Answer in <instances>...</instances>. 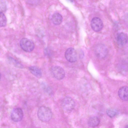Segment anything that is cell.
Here are the masks:
<instances>
[{"label":"cell","mask_w":128,"mask_h":128,"mask_svg":"<svg viewBox=\"0 0 128 128\" xmlns=\"http://www.w3.org/2000/svg\"><path fill=\"white\" fill-rule=\"evenodd\" d=\"M6 10V5L4 1L0 0V12L3 13L5 12Z\"/></svg>","instance_id":"16"},{"label":"cell","mask_w":128,"mask_h":128,"mask_svg":"<svg viewBox=\"0 0 128 128\" xmlns=\"http://www.w3.org/2000/svg\"><path fill=\"white\" fill-rule=\"evenodd\" d=\"M66 59L71 62H76L77 60V54L75 50L73 48H70L66 51L65 54Z\"/></svg>","instance_id":"7"},{"label":"cell","mask_w":128,"mask_h":128,"mask_svg":"<svg viewBox=\"0 0 128 128\" xmlns=\"http://www.w3.org/2000/svg\"><path fill=\"white\" fill-rule=\"evenodd\" d=\"M118 94L122 100L128 101V87L124 86L120 88L118 91Z\"/></svg>","instance_id":"10"},{"label":"cell","mask_w":128,"mask_h":128,"mask_svg":"<svg viewBox=\"0 0 128 128\" xmlns=\"http://www.w3.org/2000/svg\"><path fill=\"white\" fill-rule=\"evenodd\" d=\"M116 40L118 44L120 46L126 44L128 42V38L125 33L121 32L118 33L116 36Z\"/></svg>","instance_id":"9"},{"label":"cell","mask_w":128,"mask_h":128,"mask_svg":"<svg viewBox=\"0 0 128 128\" xmlns=\"http://www.w3.org/2000/svg\"><path fill=\"white\" fill-rule=\"evenodd\" d=\"M38 118L43 122H47L50 120L52 117V113L48 107L42 106L39 108L37 113Z\"/></svg>","instance_id":"1"},{"label":"cell","mask_w":128,"mask_h":128,"mask_svg":"<svg viewBox=\"0 0 128 128\" xmlns=\"http://www.w3.org/2000/svg\"><path fill=\"white\" fill-rule=\"evenodd\" d=\"M91 26L94 31L98 32L100 31L103 28V24L102 20L100 18L95 17L92 19Z\"/></svg>","instance_id":"8"},{"label":"cell","mask_w":128,"mask_h":128,"mask_svg":"<svg viewBox=\"0 0 128 128\" xmlns=\"http://www.w3.org/2000/svg\"><path fill=\"white\" fill-rule=\"evenodd\" d=\"M20 45L24 51L28 52L32 51L35 46L34 44L32 41L26 38H23L21 40Z\"/></svg>","instance_id":"2"},{"label":"cell","mask_w":128,"mask_h":128,"mask_svg":"<svg viewBox=\"0 0 128 128\" xmlns=\"http://www.w3.org/2000/svg\"><path fill=\"white\" fill-rule=\"evenodd\" d=\"M9 60L16 67L20 68H22L23 67L22 65L20 63L13 58H10Z\"/></svg>","instance_id":"17"},{"label":"cell","mask_w":128,"mask_h":128,"mask_svg":"<svg viewBox=\"0 0 128 128\" xmlns=\"http://www.w3.org/2000/svg\"><path fill=\"white\" fill-rule=\"evenodd\" d=\"M50 71L52 76L58 80L62 79L65 76V72L64 69L61 67L54 66L51 68Z\"/></svg>","instance_id":"4"},{"label":"cell","mask_w":128,"mask_h":128,"mask_svg":"<svg viewBox=\"0 0 128 128\" xmlns=\"http://www.w3.org/2000/svg\"><path fill=\"white\" fill-rule=\"evenodd\" d=\"M124 128H128V124L125 126Z\"/></svg>","instance_id":"18"},{"label":"cell","mask_w":128,"mask_h":128,"mask_svg":"<svg viewBox=\"0 0 128 128\" xmlns=\"http://www.w3.org/2000/svg\"><path fill=\"white\" fill-rule=\"evenodd\" d=\"M23 116V112L22 108H14L12 111L11 118L13 121L18 122L22 120Z\"/></svg>","instance_id":"6"},{"label":"cell","mask_w":128,"mask_h":128,"mask_svg":"<svg viewBox=\"0 0 128 128\" xmlns=\"http://www.w3.org/2000/svg\"><path fill=\"white\" fill-rule=\"evenodd\" d=\"M62 106L63 109L65 111H71L74 108L75 102L71 97L66 96L63 99L62 101Z\"/></svg>","instance_id":"3"},{"label":"cell","mask_w":128,"mask_h":128,"mask_svg":"<svg viewBox=\"0 0 128 128\" xmlns=\"http://www.w3.org/2000/svg\"><path fill=\"white\" fill-rule=\"evenodd\" d=\"M52 20L53 23L56 25L60 24L62 22V16L58 13H55L52 15Z\"/></svg>","instance_id":"12"},{"label":"cell","mask_w":128,"mask_h":128,"mask_svg":"<svg viewBox=\"0 0 128 128\" xmlns=\"http://www.w3.org/2000/svg\"><path fill=\"white\" fill-rule=\"evenodd\" d=\"M94 52L96 56L100 59L104 58L108 53L107 48L104 44H98L96 46Z\"/></svg>","instance_id":"5"},{"label":"cell","mask_w":128,"mask_h":128,"mask_svg":"<svg viewBox=\"0 0 128 128\" xmlns=\"http://www.w3.org/2000/svg\"><path fill=\"white\" fill-rule=\"evenodd\" d=\"M100 120L99 118L96 116H92L88 120V126L92 128H95L99 124Z\"/></svg>","instance_id":"11"},{"label":"cell","mask_w":128,"mask_h":128,"mask_svg":"<svg viewBox=\"0 0 128 128\" xmlns=\"http://www.w3.org/2000/svg\"><path fill=\"white\" fill-rule=\"evenodd\" d=\"M29 70L34 75L38 78H40L42 76V72L38 68L34 66L29 67Z\"/></svg>","instance_id":"13"},{"label":"cell","mask_w":128,"mask_h":128,"mask_svg":"<svg viewBox=\"0 0 128 128\" xmlns=\"http://www.w3.org/2000/svg\"><path fill=\"white\" fill-rule=\"evenodd\" d=\"M0 26L4 27L6 25V16L4 13L0 12Z\"/></svg>","instance_id":"15"},{"label":"cell","mask_w":128,"mask_h":128,"mask_svg":"<svg viewBox=\"0 0 128 128\" xmlns=\"http://www.w3.org/2000/svg\"><path fill=\"white\" fill-rule=\"evenodd\" d=\"M106 112L108 116L111 118H112L117 114L118 111L115 108H109L107 110Z\"/></svg>","instance_id":"14"}]
</instances>
